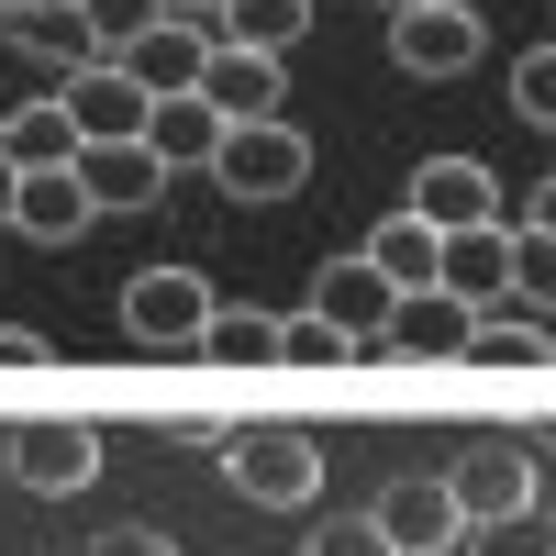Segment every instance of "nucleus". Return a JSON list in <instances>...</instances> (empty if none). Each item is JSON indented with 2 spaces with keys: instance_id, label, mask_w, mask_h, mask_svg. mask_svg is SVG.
Listing matches in <instances>:
<instances>
[{
  "instance_id": "f257e3e1",
  "label": "nucleus",
  "mask_w": 556,
  "mask_h": 556,
  "mask_svg": "<svg viewBox=\"0 0 556 556\" xmlns=\"http://www.w3.org/2000/svg\"><path fill=\"white\" fill-rule=\"evenodd\" d=\"M223 479H235L256 513H301L323 490V445L301 424H223Z\"/></svg>"
},
{
  "instance_id": "f03ea898",
  "label": "nucleus",
  "mask_w": 556,
  "mask_h": 556,
  "mask_svg": "<svg viewBox=\"0 0 556 556\" xmlns=\"http://www.w3.org/2000/svg\"><path fill=\"white\" fill-rule=\"evenodd\" d=\"M212 178L235 201H290L301 178H312V146H301V123H223V146H212Z\"/></svg>"
},
{
  "instance_id": "7ed1b4c3",
  "label": "nucleus",
  "mask_w": 556,
  "mask_h": 556,
  "mask_svg": "<svg viewBox=\"0 0 556 556\" xmlns=\"http://www.w3.org/2000/svg\"><path fill=\"white\" fill-rule=\"evenodd\" d=\"M390 56L412 78H468L479 67V12L468 0H390Z\"/></svg>"
},
{
  "instance_id": "20e7f679",
  "label": "nucleus",
  "mask_w": 556,
  "mask_h": 556,
  "mask_svg": "<svg viewBox=\"0 0 556 556\" xmlns=\"http://www.w3.org/2000/svg\"><path fill=\"white\" fill-rule=\"evenodd\" d=\"M201 323H212V290H201V278L190 267H134L123 278V334L134 345H201Z\"/></svg>"
},
{
  "instance_id": "39448f33",
  "label": "nucleus",
  "mask_w": 556,
  "mask_h": 556,
  "mask_svg": "<svg viewBox=\"0 0 556 556\" xmlns=\"http://www.w3.org/2000/svg\"><path fill=\"white\" fill-rule=\"evenodd\" d=\"M445 490H456V513H468V523H490V513H523V501H534V445H513V434L456 445Z\"/></svg>"
},
{
  "instance_id": "423d86ee",
  "label": "nucleus",
  "mask_w": 556,
  "mask_h": 556,
  "mask_svg": "<svg viewBox=\"0 0 556 556\" xmlns=\"http://www.w3.org/2000/svg\"><path fill=\"white\" fill-rule=\"evenodd\" d=\"M56 101H67V123H78V146H123V134H146V89H134L112 56L67 67V78H56Z\"/></svg>"
},
{
  "instance_id": "0eeeda50",
  "label": "nucleus",
  "mask_w": 556,
  "mask_h": 556,
  "mask_svg": "<svg viewBox=\"0 0 556 556\" xmlns=\"http://www.w3.org/2000/svg\"><path fill=\"white\" fill-rule=\"evenodd\" d=\"M401 212H412V223H434V235H456V223H501V190H490V167H479V156H424Z\"/></svg>"
},
{
  "instance_id": "6e6552de",
  "label": "nucleus",
  "mask_w": 556,
  "mask_h": 556,
  "mask_svg": "<svg viewBox=\"0 0 556 556\" xmlns=\"http://www.w3.org/2000/svg\"><path fill=\"white\" fill-rule=\"evenodd\" d=\"M367 523H379L401 556H434V545L468 534V513H456V490H445V479H390L379 501H367Z\"/></svg>"
},
{
  "instance_id": "1a4fd4ad",
  "label": "nucleus",
  "mask_w": 556,
  "mask_h": 556,
  "mask_svg": "<svg viewBox=\"0 0 556 556\" xmlns=\"http://www.w3.org/2000/svg\"><path fill=\"white\" fill-rule=\"evenodd\" d=\"M201 56H212V34H201V23H178V12H156V23L134 34V45H112V67H123L134 89H146V101L190 89V78H201Z\"/></svg>"
},
{
  "instance_id": "9d476101",
  "label": "nucleus",
  "mask_w": 556,
  "mask_h": 556,
  "mask_svg": "<svg viewBox=\"0 0 556 556\" xmlns=\"http://www.w3.org/2000/svg\"><path fill=\"white\" fill-rule=\"evenodd\" d=\"M12 235H34V245H78V235H89L78 156H67V167H23V178H12Z\"/></svg>"
},
{
  "instance_id": "9b49d317",
  "label": "nucleus",
  "mask_w": 556,
  "mask_h": 556,
  "mask_svg": "<svg viewBox=\"0 0 556 556\" xmlns=\"http://www.w3.org/2000/svg\"><path fill=\"white\" fill-rule=\"evenodd\" d=\"M190 89H201V101H212L223 123H267V112H278V89H290V78H278V56H256V45H212Z\"/></svg>"
},
{
  "instance_id": "f8f14e48",
  "label": "nucleus",
  "mask_w": 556,
  "mask_h": 556,
  "mask_svg": "<svg viewBox=\"0 0 556 556\" xmlns=\"http://www.w3.org/2000/svg\"><path fill=\"white\" fill-rule=\"evenodd\" d=\"M12 479L23 490H89L101 479V434L89 424H23L12 434Z\"/></svg>"
},
{
  "instance_id": "ddd939ff",
  "label": "nucleus",
  "mask_w": 556,
  "mask_h": 556,
  "mask_svg": "<svg viewBox=\"0 0 556 556\" xmlns=\"http://www.w3.org/2000/svg\"><path fill=\"white\" fill-rule=\"evenodd\" d=\"M78 190H89V212H146L167 190V167L146 156V134H123V146H78Z\"/></svg>"
},
{
  "instance_id": "4468645a",
  "label": "nucleus",
  "mask_w": 556,
  "mask_h": 556,
  "mask_svg": "<svg viewBox=\"0 0 556 556\" xmlns=\"http://www.w3.org/2000/svg\"><path fill=\"white\" fill-rule=\"evenodd\" d=\"M0 45H12V56H34V67H89L101 56V45H89V23L67 12V0H12V12H0Z\"/></svg>"
},
{
  "instance_id": "2eb2a0df",
  "label": "nucleus",
  "mask_w": 556,
  "mask_h": 556,
  "mask_svg": "<svg viewBox=\"0 0 556 556\" xmlns=\"http://www.w3.org/2000/svg\"><path fill=\"white\" fill-rule=\"evenodd\" d=\"M390 301H401V290H390V278L367 267V256H334V267H323V290H312V312L334 323L345 345H379V323H390Z\"/></svg>"
},
{
  "instance_id": "dca6fc26",
  "label": "nucleus",
  "mask_w": 556,
  "mask_h": 556,
  "mask_svg": "<svg viewBox=\"0 0 556 556\" xmlns=\"http://www.w3.org/2000/svg\"><path fill=\"white\" fill-rule=\"evenodd\" d=\"M212 146H223V112L201 101V89H167V101H146V156L178 178V167H212Z\"/></svg>"
},
{
  "instance_id": "f3484780",
  "label": "nucleus",
  "mask_w": 556,
  "mask_h": 556,
  "mask_svg": "<svg viewBox=\"0 0 556 556\" xmlns=\"http://www.w3.org/2000/svg\"><path fill=\"white\" fill-rule=\"evenodd\" d=\"M456 345H468V301L445 290H401L379 323V356H456Z\"/></svg>"
},
{
  "instance_id": "a211bd4d",
  "label": "nucleus",
  "mask_w": 556,
  "mask_h": 556,
  "mask_svg": "<svg viewBox=\"0 0 556 556\" xmlns=\"http://www.w3.org/2000/svg\"><path fill=\"white\" fill-rule=\"evenodd\" d=\"M456 367H545V312H534V301H490V312H468Z\"/></svg>"
},
{
  "instance_id": "6ab92c4d",
  "label": "nucleus",
  "mask_w": 556,
  "mask_h": 556,
  "mask_svg": "<svg viewBox=\"0 0 556 556\" xmlns=\"http://www.w3.org/2000/svg\"><path fill=\"white\" fill-rule=\"evenodd\" d=\"M312 34V0H223L212 12V45H256V56H290Z\"/></svg>"
},
{
  "instance_id": "aec40b11",
  "label": "nucleus",
  "mask_w": 556,
  "mask_h": 556,
  "mask_svg": "<svg viewBox=\"0 0 556 556\" xmlns=\"http://www.w3.org/2000/svg\"><path fill=\"white\" fill-rule=\"evenodd\" d=\"M67 156H78L67 101H23L12 123H0V167H67Z\"/></svg>"
},
{
  "instance_id": "412c9836",
  "label": "nucleus",
  "mask_w": 556,
  "mask_h": 556,
  "mask_svg": "<svg viewBox=\"0 0 556 556\" xmlns=\"http://www.w3.org/2000/svg\"><path fill=\"white\" fill-rule=\"evenodd\" d=\"M356 256L379 267L390 290H434V223H412V212H390V223H379V235H367Z\"/></svg>"
},
{
  "instance_id": "4be33fe9",
  "label": "nucleus",
  "mask_w": 556,
  "mask_h": 556,
  "mask_svg": "<svg viewBox=\"0 0 556 556\" xmlns=\"http://www.w3.org/2000/svg\"><path fill=\"white\" fill-rule=\"evenodd\" d=\"M201 356H235V367H278V312H223L201 323Z\"/></svg>"
},
{
  "instance_id": "5701e85b",
  "label": "nucleus",
  "mask_w": 556,
  "mask_h": 556,
  "mask_svg": "<svg viewBox=\"0 0 556 556\" xmlns=\"http://www.w3.org/2000/svg\"><path fill=\"white\" fill-rule=\"evenodd\" d=\"M545 290H556V223H545V201L513 223V301H534L545 312Z\"/></svg>"
},
{
  "instance_id": "b1692460",
  "label": "nucleus",
  "mask_w": 556,
  "mask_h": 556,
  "mask_svg": "<svg viewBox=\"0 0 556 556\" xmlns=\"http://www.w3.org/2000/svg\"><path fill=\"white\" fill-rule=\"evenodd\" d=\"M456 545H468V556H556V534H545V501H523V513H490V523H468Z\"/></svg>"
},
{
  "instance_id": "393cba45",
  "label": "nucleus",
  "mask_w": 556,
  "mask_h": 556,
  "mask_svg": "<svg viewBox=\"0 0 556 556\" xmlns=\"http://www.w3.org/2000/svg\"><path fill=\"white\" fill-rule=\"evenodd\" d=\"M334 356H356V345H345L323 312H290V323H278V367H334Z\"/></svg>"
},
{
  "instance_id": "a878e982",
  "label": "nucleus",
  "mask_w": 556,
  "mask_h": 556,
  "mask_svg": "<svg viewBox=\"0 0 556 556\" xmlns=\"http://www.w3.org/2000/svg\"><path fill=\"white\" fill-rule=\"evenodd\" d=\"M67 12H78V23H89V45L112 56V45H134V34L156 23V0H67Z\"/></svg>"
},
{
  "instance_id": "bb28decb",
  "label": "nucleus",
  "mask_w": 556,
  "mask_h": 556,
  "mask_svg": "<svg viewBox=\"0 0 556 556\" xmlns=\"http://www.w3.org/2000/svg\"><path fill=\"white\" fill-rule=\"evenodd\" d=\"M513 112H523V123H556V56H545V45H523V67H513Z\"/></svg>"
},
{
  "instance_id": "cd10ccee",
  "label": "nucleus",
  "mask_w": 556,
  "mask_h": 556,
  "mask_svg": "<svg viewBox=\"0 0 556 556\" xmlns=\"http://www.w3.org/2000/svg\"><path fill=\"white\" fill-rule=\"evenodd\" d=\"M312 556H401V545H390L379 523L356 513V523H323V534H312Z\"/></svg>"
},
{
  "instance_id": "c85d7f7f",
  "label": "nucleus",
  "mask_w": 556,
  "mask_h": 556,
  "mask_svg": "<svg viewBox=\"0 0 556 556\" xmlns=\"http://www.w3.org/2000/svg\"><path fill=\"white\" fill-rule=\"evenodd\" d=\"M89 556H178V545H167L156 523H112V534H101V545H89Z\"/></svg>"
},
{
  "instance_id": "c756f323",
  "label": "nucleus",
  "mask_w": 556,
  "mask_h": 556,
  "mask_svg": "<svg viewBox=\"0 0 556 556\" xmlns=\"http://www.w3.org/2000/svg\"><path fill=\"white\" fill-rule=\"evenodd\" d=\"M0 367H45V334H34V323H0Z\"/></svg>"
},
{
  "instance_id": "7c9ffc66",
  "label": "nucleus",
  "mask_w": 556,
  "mask_h": 556,
  "mask_svg": "<svg viewBox=\"0 0 556 556\" xmlns=\"http://www.w3.org/2000/svg\"><path fill=\"white\" fill-rule=\"evenodd\" d=\"M156 12H178V23H201V34H212V12H223V0H156Z\"/></svg>"
},
{
  "instance_id": "2f4dec72",
  "label": "nucleus",
  "mask_w": 556,
  "mask_h": 556,
  "mask_svg": "<svg viewBox=\"0 0 556 556\" xmlns=\"http://www.w3.org/2000/svg\"><path fill=\"white\" fill-rule=\"evenodd\" d=\"M12 178H23V167H0V223H12Z\"/></svg>"
},
{
  "instance_id": "473e14b6",
  "label": "nucleus",
  "mask_w": 556,
  "mask_h": 556,
  "mask_svg": "<svg viewBox=\"0 0 556 556\" xmlns=\"http://www.w3.org/2000/svg\"><path fill=\"white\" fill-rule=\"evenodd\" d=\"M0 12H12V0H0Z\"/></svg>"
}]
</instances>
